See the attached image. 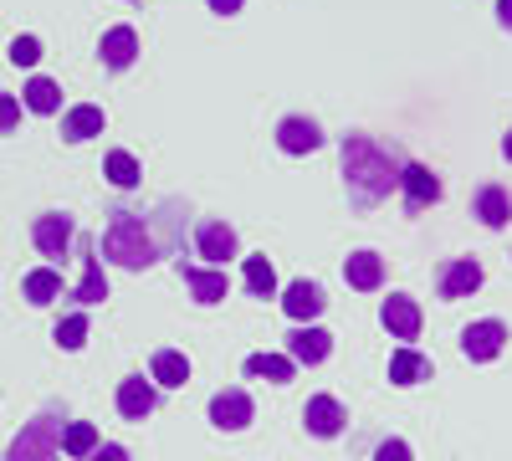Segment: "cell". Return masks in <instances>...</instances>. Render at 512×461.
Wrapping results in <instances>:
<instances>
[{"instance_id":"11","label":"cell","mask_w":512,"mask_h":461,"mask_svg":"<svg viewBox=\"0 0 512 461\" xmlns=\"http://www.w3.org/2000/svg\"><path fill=\"white\" fill-rule=\"evenodd\" d=\"M180 277H185L190 298H195L200 308L221 303L226 292H231V277H226V267H195V262H180Z\"/></svg>"},{"instance_id":"19","label":"cell","mask_w":512,"mask_h":461,"mask_svg":"<svg viewBox=\"0 0 512 461\" xmlns=\"http://www.w3.org/2000/svg\"><path fill=\"white\" fill-rule=\"evenodd\" d=\"M472 216H477L487 231H502V226L512 221V195H507L502 185H482V190L472 195Z\"/></svg>"},{"instance_id":"15","label":"cell","mask_w":512,"mask_h":461,"mask_svg":"<svg viewBox=\"0 0 512 461\" xmlns=\"http://www.w3.org/2000/svg\"><path fill=\"white\" fill-rule=\"evenodd\" d=\"M277 144H282V154H313V149H323V129L313 118L292 113V118L277 123Z\"/></svg>"},{"instance_id":"33","label":"cell","mask_w":512,"mask_h":461,"mask_svg":"<svg viewBox=\"0 0 512 461\" xmlns=\"http://www.w3.org/2000/svg\"><path fill=\"white\" fill-rule=\"evenodd\" d=\"M21 123V98H11V93H0V134H11Z\"/></svg>"},{"instance_id":"30","label":"cell","mask_w":512,"mask_h":461,"mask_svg":"<svg viewBox=\"0 0 512 461\" xmlns=\"http://www.w3.org/2000/svg\"><path fill=\"white\" fill-rule=\"evenodd\" d=\"M246 292L251 298H272L277 292V272H272L267 257H246Z\"/></svg>"},{"instance_id":"8","label":"cell","mask_w":512,"mask_h":461,"mask_svg":"<svg viewBox=\"0 0 512 461\" xmlns=\"http://www.w3.org/2000/svg\"><path fill=\"white\" fill-rule=\"evenodd\" d=\"M333 354V333L328 328H318V323H297L292 333H287V359L292 364H323Z\"/></svg>"},{"instance_id":"21","label":"cell","mask_w":512,"mask_h":461,"mask_svg":"<svg viewBox=\"0 0 512 461\" xmlns=\"http://www.w3.org/2000/svg\"><path fill=\"white\" fill-rule=\"evenodd\" d=\"M344 282L354 292H379L384 287V257L379 251H354V257L344 262Z\"/></svg>"},{"instance_id":"13","label":"cell","mask_w":512,"mask_h":461,"mask_svg":"<svg viewBox=\"0 0 512 461\" xmlns=\"http://www.w3.org/2000/svg\"><path fill=\"white\" fill-rule=\"evenodd\" d=\"M379 318H384V328H390V339H400V344L420 339V303L405 298V292H390L384 308H379Z\"/></svg>"},{"instance_id":"3","label":"cell","mask_w":512,"mask_h":461,"mask_svg":"<svg viewBox=\"0 0 512 461\" xmlns=\"http://www.w3.org/2000/svg\"><path fill=\"white\" fill-rule=\"evenodd\" d=\"M62 431H67L62 410H41L36 421L21 426V436H16L11 451H6V461H57V451H62Z\"/></svg>"},{"instance_id":"27","label":"cell","mask_w":512,"mask_h":461,"mask_svg":"<svg viewBox=\"0 0 512 461\" xmlns=\"http://www.w3.org/2000/svg\"><path fill=\"white\" fill-rule=\"evenodd\" d=\"M98 446H103V441H98V426H93V421H67V431H62V451H67L72 461H88Z\"/></svg>"},{"instance_id":"7","label":"cell","mask_w":512,"mask_h":461,"mask_svg":"<svg viewBox=\"0 0 512 461\" xmlns=\"http://www.w3.org/2000/svg\"><path fill=\"white\" fill-rule=\"evenodd\" d=\"M251 421H256V400L246 390L210 395V426H216V431H246Z\"/></svg>"},{"instance_id":"17","label":"cell","mask_w":512,"mask_h":461,"mask_svg":"<svg viewBox=\"0 0 512 461\" xmlns=\"http://www.w3.org/2000/svg\"><path fill=\"white\" fill-rule=\"evenodd\" d=\"M400 185H405V205H410V211H425V205L441 200V175L425 170V164H405Z\"/></svg>"},{"instance_id":"4","label":"cell","mask_w":512,"mask_h":461,"mask_svg":"<svg viewBox=\"0 0 512 461\" xmlns=\"http://www.w3.org/2000/svg\"><path fill=\"white\" fill-rule=\"evenodd\" d=\"M502 349H507V323L502 318H477V323L461 328V354L472 364H492Z\"/></svg>"},{"instance_id":"28","label":"cell","mask_w":512,"mask_h":461,"mask_svg":"<svg viewBox=\"0 0 512 461\" xmlns=\"http://www.w3.org/2000/svg\"><path fill=\"white\" fill-rule=\"evenodd\" d=\"M103 175H108V185H113V190H134L144 170H139V159L128 154V149H113V154L103 159Z\"/></svg>"},{"instance_id":"29","label":"cell","mask_w":512,"mask_h":461,"mask_svg":"<svg viewBox=\"0 0 512 461\" xmlns=\"http://www.w3.org/2000/svg\"><path fill=\"white\" fill-rule=\"evenodd\" d=\"M88 328H93V323H88V308H77V313H67V318L52 328V339H57L67 354H77L82 344H88Z\"/></svg>"},{"instance_id":"2","label":"cell","mask_w":512,"mask_h":461,"mask_svg":"<svg viewBox=\"0 0 512 461\" xmlns=\"http://www.w3.org/2000/svg\"><path fill=\"white\" fill-rule=\"evenodd\" d=\"M98 251H103L113 267H123V272H144V267L159 262L154 231H149V221H144L139 211H113V221H108Z\"/></svg>"},{"instance_id":"1","label":"cell","mask_w":512,"mask_h":461,"mask_svg":"<svg viewBox=\"0 0 512 461\" xmlns=\"http://www.w3.org/2000/svg\"><path fill=\"white\" fill-rule=\"evenodd\" d=\"M338 154H344V185H349V205H354V211H374L379 200H390V190L400 185L405 164H395L369 134H344Z\"/></svg>"},{"instance_id":"25","label":"cell","mask_w":512,"mask_h":461,"mask_svg":"<svg viewBox=\"0 0 512 461\" xmlns=\"http://www.w3.org/2000/svg\"><path fill=\"white\" fill-rule=\"evenodd\" d=\"M246 374H251V380L287 385V380H297V364H292L287 354H251V359H246Z\"/></svg>"},{"instance_id":"37","label":"cell","mask_w":512,"mask_h":461,"mask_svg":"<svg viewBox=\"0 0 512 461\" xmlns=\"http://www.w3.org/2000/svg\"><path fill=\"white\" fill-rule=\"evenodd\" d=\"M502 154H507V159H512V129H507V134H502Z\"/></svg>"},{"instance_id":"22","label":"cell","mask_w":512,"mask_h":461,"mask_svg":"<svg viewBox=\"0 0 512 461\" xmlns=\"http://www.w3.org/2000/svg\"><path fill=\"white\" fill-rule=\"evenodd\" d=\"M149 380H154L159 390H180V385L190 380V359H185L180 349H154V359H149Z\"/></svg>"},{"instance_id":"18","label":"cell","mask_w":512,"mask_h":461,"mask_svg":"<svg viewBox=\"0 0 512 461\" xmlns=\"http://www.w3.org/2000/svg\"><path fill=\"white\" fill-rule=\"evenodd\" d=\"M98 57H103V67H113V72L134 67V57H139V31H134V26H113V31H103Z\"/></svg>"},{"instance_id":"32","label":"cell","mask_w":512,"mask_h":461,"mask_svg":"<svg viewBox=\"0 0 512 461\" xmlns=\"http://www.w3.org/2000/svg\"><path fill=\"white\" fill-rule=\"evenodd\" d=\"M374 461H410V441H400V436L379 441V446H374Z\"/></svg>"},{"instance_id":"9","label":"cell","mask_w":512,"mask_h":461,"mask_svg":"<svg viewBox=\"0 0 512 461\" xmlns=\"http://www.w3.org/2000/svg\"><path fill=\"white\" fill-rule=\"evenodd\" d=\"M303 426H308V436L328 441V436H338V431L349 426V410H344V400H338V395H313L303 405Z\"/></svg>"},{"instance_id":"10","label":"cell","mask_w":512,"mask_h":461,"mask_svg":"<svg viewBox=\"0 0 512 461\" xmlns=\"http://www.w3.org/2000/svg\"><path fill=\"white\" fill-rule=\"evenodd\" d=\"M482 287V262L472 257H456L436 272V292H441V303H456V298H472V292Z\"/></svg>"},{"instance_id":"6","label":"cell","mask_w":512,"mask_h":461,"mask_svg":"<svg viewBox=\"0 0 512 461\" xmlns=\"http://www.w3.org/2000/svg\"><path fill=\"white\" fill-rule=\"evenodd\" d=\"M236 251L241 241L226 221H195V257H205V267H226Z\"/></svg>"},{"instance_id":"31","label":"cell","mask_w":512,"mask_h":461,"mask_svg":"<svg viewBox=\"0 0 512 461\" xmlns=\"http://www.w3.org/2000/svg\"><path fill=\"white\" fill-rule=\"evenodd\" d=\"M6 57H11L16 67H36V62H41V41H36V36H16Z\"/></svg>"},{"instance_id":"26","label":"cell","mask_w":512,"mask_h":461,"mask_svg":"<svg viewBox=\"0 0 512 461\" xmlns=\"http://www.w3.org/2000/svg\"><path fill=\"white\" fill-rule=\"evenodd\" d=\"M21 103H26L31 113L47 118V113H57V108H62V88H57L52 77H31L26 88H21Z\"/></svg>"},{"instance_id":"35","label":"cell","mask_w":512,"mask_h":461,"mask_svg":"<svg viewBox=\"0 0 512 461\" xmlns=\"http://www.w3.org/2000/svg\"><path fill=\"white\" fill-rule=\"evenodd\" d=\"M205 6H210V11H216V16H236V11L246 6V0H205Z\"/></svg>"},{"instance_id":"23","label":"cell","mask_w":512,"mask_h":461,"mask_svg":"<svg viewBox=\"0 0 512 461\" xmlns=\"http://www.w3.org/2000/svg\"><path fill=\"white\" fill-rule=\"evenodd\" d=\"M420 380H431V359L415 354L410 344H405V349H395V354H390V385L410 390V385H420Z\"/></svg>"},{"instance_id":"14","label":"cell","mask_w":512,"mask_h":461,"mask_svg":"<svg viewBox=\"0 0 512 461\" xmlns=\"http://www.w3.org/2000/svg\"><path fill=\"white\" fill-rule=\"evenodd\" d=\"M103 129H108V113H103L98 103H77V108L62 113V139H67V144H88V139H98Z\"/></svg>"},{"instance_id":"12","label":"cell","mask_w":512,"mask_h":461,"mask_svg":"<svg viewBox=\"0 0 512 461\" xmlns=\"http://www.w3.org/2000/svg\"><path fill=\"white\" fill-rule=\"evenodd\" d=\"M159 405V385L144 380V374H128V380L118 385V415L123 421H149Z\"/></svg>"},{"instance_id":"20","label":"cell","mask_w":512,"mask_h":461,"mask_svg":"<svg viewBox=\"0 0 512 461\" xmlns=\"http://www.w3.org/2000/svg\"><path fill=\"white\" fill-rule=\"evenodd\" d=\"M82 251H88V257H82V287L72 292V303H77V308H98V303L108 298V277H103V262L93 257L98 246L82 241Z\"/></svg>"},{"instance_id":"5","label":"cell","mask_w":512,"mask_h":461,"mask_svg":"<svg viewBox=\"0 0 512 461\" xmlns=\"http://www.w3.org/2000/svg\"><path fill=\"white\" fill-rule=\"evenodd\" d=\"M31 241H36V251H41V257L62 262V257H67V246L77 241V226H72V216H62V211H47V216H36V221H31Z\"/></svg>"},{"instance_id":"34","label":"cell","mask_w":512,"mask_h":461,"mask_svg":"<svg viewBox=\"0 0 512 461\" xmlns=\"http://www.w3.org/2000/svg\"><path fill=\"white\" fill-rule=\"evenodd\" d=\"M88 461H128V451H123V446H113V441H108V446H98V451H93V456H88Z\"/></svg>"},{"instance_id":"16","label":"cell","mask_w":512,"mask_h":461,"mask_svg":"<svg viewBox=\"0 0 512 461\" xmlns=\"http://www.w3.org/2000/svg\"><path fill=\"white\" fill-rule=\"evenodd\" d=\"M323 308H328L323 287H318V282H308V277H303V282H292V287L282 292V313H287L292 323H313Z\"/></svg>"},{"instance_id":"24","label":"cell","mask_w":512,"mask_h":461,"mask_svg":"<svg viewBox=\"0 0 512 461\" xmlns=\"http://www.w3.org/2000/svg\"><path fill=\"white\" fill-rule=\"evenodd\" d=\"M21 298H26L31 308H47V303H57V298H62V272H52V267H36V272H26V282H21Z\"/></svg>"},{"instance_id":"36","label":"cell","mask_w":512,"mask_h":461,"mask_svg":"<svg viewBox=\"0 0 512 461\" xmlns=\"http://www.w3.org/2000/svg\"><path fill=\"white\" fill-rule=\"evenodd\" d=\"M497 21H502V31H512V0H497Z\"/></svg>"}]
</instances>
